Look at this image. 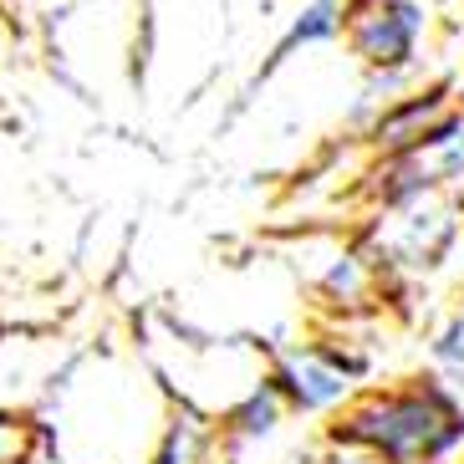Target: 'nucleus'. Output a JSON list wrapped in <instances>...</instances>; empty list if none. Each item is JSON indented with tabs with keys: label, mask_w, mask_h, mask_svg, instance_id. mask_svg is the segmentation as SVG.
Segmentation results:
<instances>
[{
	"label": "nucleus",
	"mask_w": 464,
	"mask_h": 464,
	"mask_svg": "<svg viewBox=\"0 0 464 464\" xmlns=\"http://www.w3.org/2000/svg\"><path fill=\"white\" fill-rule=\"evenodd\" d=\"M327 444L362 454L368 464H450L464 450V398L439 372L362 388L332 413Z\"/></svg>",
	"instance_id": "obj_1"
},
{
	"label": "nucleus",
	"mask_w": 464,
	"mask_h": 464,
	"mask_svg": "<svg viewBox=\"0 0 464 464\" xmlns=\"http://www.w3.org/2000/svg\"><path fill=\"white\" fill-rule=\"evenodd\" d=\"M464 240V194H434L393 215H372L357 235V250L378 271L382 291L393 281H423L444 271Z\"/></svg>",
	"instance_id": "obj_2"
},
{
	"label": "nucleus",
	"mask_w": 464,
	"mask_h": 464,
	"mask_svg": "<svg viewBox=\"0 0 464 464\" xmlns=\"http://www.w3.org/2000/svg\"><path fill=\"white\" fill-rule=\"evenodd\" d=\"M368 372L372 357L337 337L286 342V347H271V357H266V378L286 398L291 419H332L362 393Z\"/></svg>",
	"instance_id": "obj_3"
},
{
	"label": "nucleus",
	"mask_w": 464,
	"mask_h": 464,
	"mask_svg": "<svg viewBox=\"0 0 464 464\" xmlns=\"http://www.w3.org/2000/svg\"><path fill=\"white\" fill-rule=\"evenodd\" d=\"M423 36H429L423 0H347L342 42L362 72L423 67Z\"/></svg>",
	"instance_id": "obj_4"
},
{
	"label": "nucleus",
	"mask_w": 464,
	"mask_h": 464,
	"mask_svg": "<svg viewBox=\"0 0 464 464\" xmlns=\"http://www.w3.org/2000/svg\"><path fill=\"white\" fill-rule=\"evenodd\" d=\"M342 26H347V0H301V11L291 15L286 31L276 36V46L266 52V62H260V67L250 72L246 82H240V92L230 97V108H225L219 128H235V123H240V118H246V112L256 108V92H260V87L271 82L276 72H286L301 52L342 42Z\"/></svg>",
	"instance_id": "obj_5"
},
{
	"label": "nucleus",
	"mask_w": 464,
	"mask_h": 464,
	"mask_svg": "<svg viewBox=\"0 0 464 464\" xmlns=\"http://www.w3.org/2000/svg\"><path fill=\"white\" fill-rule=\"evenodd\" d=\"M454 108H459L454 82H419L413 92L398 97L393 108L378 112V123L357 138V149L368 153V159H393V153H409V149H419L423 138L434 133V128L444 123Z\"/></svg>",
	"instance_id": "obj_6"
},
{
	"label": "nucleus",
	"mask_w": 464,
	"mask_h": 464,
	"mask_svg": "<svg viewBox=\"0 0 464 464\" xmlns=\"http://www.w3.org/2000/svg\"><path fill=\"white\" fill-rule=\"evenodd\" d=\"M219 454V423L209 409H199L194 398L169 393L164 419L153 429L149 464H209Z\"/></svg>",
	"instance_id": "obj_7"
},
{
	"label": "nucleus",
	"mask_w": 464,
	"mask_h": 464,
	"mask_svg": "<svg viewBox=\"0 0 464 464\" xmlns=\"http://www.w3.org/2000/svg\"><path fill=\"white\" fill-rule=\"evenodd\" d=\"M306 281H312V291L327 301V306H342V312H347V306H368V301L382 291L378 271H372L368 256L357 250V240H353V246L327 240V246H322V256L312 260Z\"/></svg>",
	"instance_id": "obj_8"
},
{
	"label": "nucleus",
	"mask_w": 464,
	"mask_h": 464,
	"mask_svg": "<svg viewBox=\"0 0 464 464\" xmlns=\"http://www.w3.org/2000/svg\"><path fill=\"white\" fill-rule=\"evenodd\" d=\"M286 419H291L286 398L276 393V382L266 378V372H260V378L250 382L240 398H230V403L215 413L219 439H225V444H235V450H250V444H266V439H276Z\"/></svg>",
	"instance_id": "obj_9"
},
{
	"label": "nucleus",
	"mask_w": 464,
	"mask_h": 464,
	"mask_svg": "<svg viewBox=\"0 0 464 464\" xmlns=\"http://www.w3.org/2000/svg\"><path fill=\"white\" fill-rule=\"evenodd\" d=\"M36 450H52V429L31 409H0V464H26Z\"/></svg>",
	"instance_id": "obj_10"
},
{
	"label": "nucleus",
	"mask_w": 464,
	"mask_h": 464,
	"mask_svg": "<svg viewBox=\"0 0 464 464\" xmlns=\"http://www.w3.org/2000/svg\"><path fill=\"white\" fill-rule=\"evenodd\" d=\"M429 362H434L439 378H464V306H454L429 332Z\"/></svg>",
	"instance_id": "obj_11"
},
{
	"label": "nucleus",
	"mask_w": 464,
	"mask_h": 464,
	"mask_svg": "<svg viewBox=\"0 0 464 464\" xmlns=\"http://www.w3.org/2000/svg\"><path fill=\"white\" fill-rule=\"evenodd\" d=\"M0 36H11V5L0 0Z\"/></svg>",
	"instance_id": "obj_12"
},
{
	"label": "nucleus",
	"mask_w": 464,
	"mask_h": 464,
	"mask_svg": "<svg viewBox=\"0 0 464 464\" xmlns=\"http://www.w3.org/2000/svg\"><path fill=\"white\" fill-rule=\"evenodd\" d=\"M26 464H52V454H46V450H36V454H31Z\"/></svg>",
	"instance_id": "obj_13"
},
{
	"label": "nucleus",
	"mask_w": 464,
	"mask_h": 464,
	"mask_svg": "<svg viewBox=\"0 0 464 464\" xmlns=\"http://www.w3.org/2000/svg\"><path fill=\"white\" fill-rule=\"evenodd\" d=\"M128 464H149V459H128Z\"/></svg>",
	"instance_id": "obj_14"
},
{
	"label": "nucleus",
	"mask_w": 464,
	"mask_h": 464,
	"mask_svg": "<svg viewBox=\"0 0 464 464\" xmlns=\"http://www.w3.org/2000/svg\"><path fill=\"white\" fill-rule=\"evenodd\" d=\"M301 464H312V454H306V459H301Z\"/></svg>",
	"instance_id": "obj_15"
},
{
	"label": "nucleus",
	"mask_w": 464,
	"mask_h": 464,
	"mask_svg": "<svg viewBox=\"0 0 464 464\" xmlns=\"http://www.w3.org/2000/svg\"><path fill=\"white\" fill-rule=\"evenodd\" d=\"M0 327H5V322H0Z\"/></svg>",
	"instance_id": "obj_16"
}]
</instances>
